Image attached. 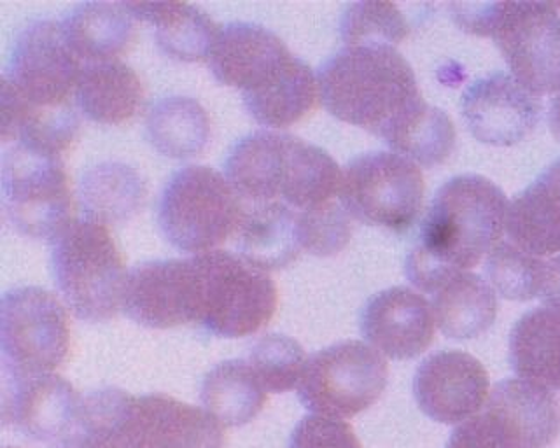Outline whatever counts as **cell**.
<instances>
[{
	"mask_svg": "<svg viewBox=\"0 0 560 448\" xmlns=\"http://www.w3.org/2000/svg\"><path fill=\"white\" fill-rule=\"evenodd\" d=\"M324 109L399 153L431 109L416 72L393 46H346L317 72Z\"/></svg>",
	"mask_w": 560,
	"mask_h": 448,
	"instance_id": "obj_1",
	"label": "cell"
},
{
	"mask_svg": "<svg viewBox=\"0 0 560 448\" xmlns=\"http://www.w3.org/2000/svg\"><path fill=\"white\" fill-rule=\"evenodd\" d=\"M506 194L487 177L464 174L440 186L407 256L408 281L433 295L455 272H468L503 243Z\"/></svg>",
	"mask_w": 560,
	"mask_h": 448,
	"instance_id": "obj_2",
	"label": "cell"
},
{
	"mask_svg": "<svg viewBox=\"0 0 560 448\" xmlns=\"http://www.w3.org/2000/svg\"><path fill=\"white\" fill-rule=\"evenodd\" d=\"M215 80L241 90L245 109L261 127H293L319 101L317 75L276 32L258 23L224 25L209 57Z\"/></svg>",
	"mask_w": 560,
	"mask_h": 448,
	"instance_id": "obj_3",
	"label": "cell"
},
{
	"mask_svg": "<svg viewBox=\"0 0 560 448\" xmlns=\"http://www.w3.org/2000/svg\"><path fill=\"white\" fill-rule=\"evenodd\" d=\"M52 279L67 308L84 322L118 316L128 273L105 224L74 221L51 243Z\"/></svg>",
	"mask_w": 560,
	"mask_h": 448,
	"instance_id": "obj_4",
	"label": "cell"
},
{
	"mask_svg": "<svg viewBox=\"0 0 560 448\" xmlns=\"http://www.w3.org/2000/svg\"><path fill=\"white\" fill-rule=\"evenodd\" d=\"M245 207L223 174L188 165L172 174L158 202V226L177 251H218L235 235Z\"/></svg>",
	"mask_w": 560,
	"mask_h": 448,
	"instance_id": "obj_5",
	"label": "cell"
},
{
	"mask_svg": "<svg viewBox=\"0 0 560 448\" xmlns=\"http://www.w3.org/2000/svg\"><path fill=\"white\" fill-rule=\"evenodd\" d=\"M101 435L121 448H224V427L206 409L172 396L109 387L96 404Z\"/></svg>",
	"mask_w": 560,
	"mask_h": 448,
	"instance_id": "obj_6",
	"label": "cell"
},
{
	"mask_svg": "<svg viewBox=\"0 0 560 448\" xmlns=\"http://www.w3.org/2000/svg\"><path fill=\"white\" fill-rule=\"evenodd\" d=\"M201 273L200 326L219 339H245L261 331L279 305L270 273L242 256L212 251L197 256Z\"/></svg>",
	"mask_w": 560,
	"mask_h": 448,
	"instance_id": "obj_7",
	"label": "cell"
},
{
	"mask_svg": "<svg viewBox=\"0 0 560 448\" xmlns=\"http://www.w3.org/2000/svg\"><path fill=\"white\" fill-rule=\"evenodd\" d=\"M424 193L417 163L393 151H375L347 163L338 197L352 220L405 234L422 211Z\"/></svg>",
	"mask_w": 560,
	"mask_h": 448,
	"instance_id": "obj_8",
	"label": "cell"
},
{
	"mask_svg": "<svg viewBox=\"0 0 560 448\" xmlns=\"http://www.w3.org/2000/svg\"><path fill=\"white\" fill-rule=\"evenodd\" d=\"M2 207L14 232L55 243L74 223V194L60 158L11 145L2 154Z\"/></svg>",
	"mask_w": 560,
	"mask_h": 448,
	"instance_id": "obj_9",
	"label": "cell"
},
{
	"mask_svg": "<svg viewBox=\"0 0 560 448\" xmlns=\"http://www.w3.org/2000/svg\"><path fill=\"white\" fill-rule=\"evenodd\" d=\"M389 366L381 352L359 340L335 343L306 359L298 398L312 415L355 417L381 400Z\"/></svg>",
	"mask_w": 560,
	"mask_h": 448,
	"instance_id": "obj_10",
	"label": "cell"
},
{
	"mask_svg": "<svg viewBox=\"0 0 560 448\" xmlns=\"http://www.w3.org/2000/svg\"><path fill=\"white\" fill-rule=\"evenodd\" d=\"M2 369L16 375L52 374L69 357L66 305L37 286L14 287L0 304Z\"/></svg>",
	"mask_w": 560,
	"mask_h": 448,
	"instance_id": "obj_11",
	"label": "cell"
},
{
	"mask_svg": "<svg viewBox=\"0 0 560 448\" xmlns=\"http://www.w3.org/2000/svg\"><path fill=\"white\" fill-rule=\"evenodd\" d=\"M490 37L508 69L536 97L560 92V13L548 2H499Z\"/></svg>",
	"mask_w": 560,
	"mask_h": 448,
	"instance_id": "obj_12",
	"label": "cell"
},
{
	"mask_svg": "<svg viewBox=\"0 0 560 448\" xmlns=\"http://www.w3.org/2000/svg\"><path fill=\"white\" fill-rule=\"evenodd\" d=\"M81 71L61 22L35 20L18 32L2 78L32 106L60 107L74 97Z\"/></svg>",
	"mask_w": 560,
	"mask_h": 448,
	"instance_id": "obj_13",
	"label": "cell"
},
{
	"mask_svg": "<svg viewBox=\"0 0 560 448\" xmlns=\"http://www.w3.org/2000/svg\"><path fill=\"white\" fill-rule=\"evenodd\" d=\"M121 310L149 330L200 325L201 273L197 256L137 264L128 272Z\"/></svg>",
	"mask_w": 560,
	"mask_h": 448,
	"instance_id": "obj_14",
	"label": "cell"
},
{
	"mask_svg": "<svg viewBox=\"0 0 560 448\" xmlns=\"http://www.w3.org/2000/svg\"><path fill=\"white\" fill-rule=\"evenodd\" d=\"M460 110L464 123L478 142L512 148L538 128L542 104L512 74L494 72L464 90Z\"/></svg>",
	"mask_w": 560,
	"mask_h": 448,
	"instance_id": "obj_15",
	"label": "cell"
},
{
	"mask_svg": "<svg viewBox=\"0 0 560 448\" xmlns=\"http://www.w3.org/2000/svg\"><path fill=\"white\" fill-rule=\"evenodd\" d=\"M83 398L55 374L16 375L2 369V418L26 438L57 444L78 427Z\"/></svg>",
	"mask_w": 560,
	"mask_h": 448,
	"instance_id": "obj_16",
	"label": "cell"
},
{
	"mask_svg": "<svg viewBox=\"0 0 560 448\" xmlns=\"http://www.w3.org/2000/svg\"><path fill=\"white\" fill-rule=\"evenodd\" d=\"M489 394L486 366L468 352H436L420 363L413 377L419 409L440 424H460L475 417Z\"/></svg>",
	"mask_w": 560,
	"mask_h": 448,
	"instance_id": "obj_17",
	"label": "cell"
},
{
	"mask_svg": "<svg viewBox=\"0 0 560 448\" xmlns=\"http://www.w3.org/2000/svg\"><path fill=\"white\" fill-rule=\"evenodd\" d=\"M368 345L389 359H416L434 340L433 307L424 296L396 286L368 299L359 317Z\"/></svg>",
	"mask_w": 560,
	"mask_h": 448,
	"instance_id": "obj_18",
	"label": "cell"
},
{
	"mask_svg": "<svg viewBox=\"0 0 560 448\" xmlns=\"http://www.w3.org/2000/svg\"><path fill=\"white\" fill-rule=\"evenodd\" d=\"M486 415L510 448H548L560 435V401L547 387L524 378L495 384Z\"/></svg>",
	"mask_w": 560,
	"mask_h": 448,
	"instance_id": "obj_19",
	"label": "cell"
},
{
	"mask_svg": "<svg viewBox=\"0 0 560 448\" xmlns=\"http://www.w3.org/2000/svg\"><path fill=\"white\" fill-rule=\"evenodd\" d=\"M0 83L2 144L22 145L32 153L61 160V154L70 150L81 133L74 106H32L4 78Z\"/></svg>",
	"mask_w": 560,
	"mask_h": 448,
	"instance_id": "obj_20",
	"label": "cell"
},
{
	"mask_svg": "<svg viewBox=\"0 0 560 448\" xmlns=\"http://www.w3.org/2000/svg\"><path fill=\"white\" fill-rule=\"evenodd\" d=\"M506 234L529 255H560V158L510 202Z\"/></svg>",
	"mask_w": 560,
	"mask_h": 448,
	"instance_id": "obj_21",
	"label": "cell"
},
{
	"mask_svg": "<svg viewBox=\"0 0 560 448\" xmlns=\"http://www.w3.org/2000/svg\"><path fill=\"white\" fill-rule=\"evenodd\" d=\"M289 133L258 130L242 137L224 162V177L253 203L280 202Z\"/></svg>",
	"mask_w": 560,
	"mask_h": 448,
	"instance_id": "obj_22",
	"label": "cell"
},
{
	"mask_svg": "<svg viewBox=\"0 0 560 448\" xmlns=\"http://www.w3.org/2000/svg\"><path fill=\"white\" fill-rule=\"evenodd\" d=\"M137 22L127 4L84 2L61 25L70 48L84 63L116 62L136 45Z\"/></svg>",
	"mask_w": 560,
	"mask_h": 448,
	"instance_id": "obj_23",
	"label": "cell"
},
{
	"mask_svg": "<svg viewBox=\"0 0 560 448\" xmlns=\"http://www.w3.org/2000/svg\"><path fill=\"white\" fill-rule=\"evenodd\" d=\"M233 238L236 255L265 272L285 269L302 252L298 211L282 202L253 203L244 209Z\"/></svg>",
	"mask_w": 560,
	"mask_h": 448,
	"instance_id": "obj_24",
	"label": "cell"
},
{
	"mask_svg": "<svg viewBox=\"0 0 560 448\" xmlns=\"http://www.w3.org/2000/svg\"><path fill=\"white\" fill-rule=\"evenodd\" d=\"M145 90L131 67L119 62L83 63L74 101L84 118L116 127L136 118L144 104Z\"/></svg>",
	"mask_w": 560,
	"mask_h": 448,
	"instance_id": "obj_25",
	"label": "cell"
},
{
	"mask_svg": "<svg viewBox=\"0 0 560 448\" xmlns=\"http://www.w3.org/2000/svg\"><path fill=\"white\" fill-rule=\"evenodd\" d=\"M127 5L137 20L153 25L158 48L177 62L209 60L223 28L210 19L209 13L186 2Z\"/></svg>",
	"mask_w": 560,
	"mask_h": 448,
	"instance_id": "obj_26",
	"label": "cell"
},
{
	"mask_svg": "<svg viewBox=\"0 0 560 448\" xmlns=\"http://www.w3.org/2000/svg\"><path fill=\"white\" fill-rule=\"evenodd\" d=\"M78 194L86 220L105 226L122 224L144 209L148 182L128 163L102 162L81 176Z\"/></svg>",
	"mask_w": 560,
	"mask_h": 448,
	"instance_id": "obj_27",
	"label": "cell"
},
{
	"mask_svg": "<svg viewBox=\"0 0 560 448\" xmlns=\"http://www.w3.org/2000/svg\"><path fill=\"white\" fill-rule=\"evenodd\" d=\"M431 307L446 339H478L495 322L498 295L477 273L457 272L434 291Z\"/></svg>",
	"mask_w": 560,
	"mask_h": 448,
	"instance_id": "obj_28",
	"label": "cell"
},
{
	"mask_svg": "<svg viewBox=\"0 0 560 448\" xmlns=\"http://www.w3.org/2000/svg\"><path fill=\"white\" fill-rule=\"evenodd\" d=\"M510 365L518 378L560 391V313L533 308L510 334Z\"/></svg>",
	"mask_w": 560,
	"mask_h": 448,
	"instance_id": "obj_29",
	"label": "cell"
},
{
	"mask_svg": "<svg viewBox=\"0 0 560 448\" xmlns=\"http://www.w3.org/2000/svg\"><path fill=\"white\" fill-rule=\"evenodd\" d=\"M200 400L221 426L241 427L258 417L268 392L247 359H228L203 377Z\"/></svg>",
	"mask_w": 560,
	"mask_h": 448,
	"instance_id": "obj_30",
	"label": "cell"
},
{
	"mask_svg": "<svg viewBox=\"0 0 560 448\" xmlns=\"http://www.w3.org/2000/svg\"><path fill=\"white\" fill-rule=\"evenodd\" d=\"M149 144L172 160L195 158L207 150L212 133L209 113L191 97L160 98L145 118Z\"/></svg>",
	"mask_w": 560,
	"mask_h": 448,
	"instance_id": "obj_31",
	"label": "cell"
},
{
	"mask_svg": "<svg viewBox=\"0 0 560 448\" xmlns=\"http://www.w3.org/2000/svg\"><path fill=\"white\" fill-rule=\"evenodd\" d=\"M343 172L328 151L289 135L280 202L302 212L332 202L340 194Z\"/></svg>",
	"mask_w": 560,
	"mask_h": 448,
	"instance_id": "obj_32",
	"label": "cell"
},
{
	"mask_svg": "<svg viewBox=\"0 0 560 448\" xmlns=\"http://www.w3.org/2000/svg\"><path fill=\"white\" fill-rule=\"evenodd\" d=\"M545 261L512 243H499L486 261V273L495 295L510 302L539 298Z\"/></svg>",
	"mask_w": 560,
	"mask_h": 448,
	"instance_id": "obj_33",
	"label": "cell"
},
{
	"mask_svg": "<svg viewBox=\"0 0 560 448\" xmlns=\"http://www.w3.org/2000/svg\"><path fill=\"white\" fill-rule=\"evenodd\" d=\"M346 46H396L410 34L407 20L393 2H354L341 14Z\"/></svg>",
	"mask_w": 560,
	"mask_h": 448,
	"instance_id": "obj_34",
	"label": "cell"
},
{
	"mask_svg": "<svg viewBox=\"0 0 560 448\" xmlns=\"http://www.w3.org/2000/svg\"><path fill=\"white\" fill-rule=\"evenodd\" d=\"M245 359L267 392L282 394L298 387L308 357L305 349L291 337L265 334L253 343Z\"/></svg>",
	"mask_w": 560,
	"mask_h": 448,
	"instance_id": "obj_35",
	"label": "cell"
},
{
	"mask_svg": "<svg viewBox=\"0 0 560 448\" xmlns=\"http://www.w3.org/2000/svg\"><path fill=\"white\" fill-rule=\"evenodd\" d=\"M352 217L335 202L298 212V238L302 251L329 258L340 255L352 238Z\"/></svg>",
	"mask_w": 560,
	"mask_h": 448,
	"instance_id": "obj_36",
	"label": "cell"
},
{
	"mask_svg": "<svg viewBox=\"0 0 560 448\" xmlns=\"http://www.w3.org/2000/svg\"><path fill=\"white\" fill-rule=\"evenodd\" d=\"M289 448H363V445L346 421L306 415L289 436Z\"/></svg>",
	"mask_w": 560,
	"mask_h": 448,
	"instance_id": "obj_37",
	"label": "cell"
},
{
	"mask_svg": "<svg viewBox=\"0 0 560 448\" xmlns=\"http://www.w3.org/2000/svg\"><path fill=\"white\" fill-rule=\"evenodd\" d=\"M445 448H510L499 435L494 424L486 413H478L468 421L460 422L452 431Z\"/></svg>",
	"mask_w": 560,
	"mask_h": 448,
	"instance_id": "obj_38",
	"label": "cell"
},
{
	"mask_svg": "<svg viewBox=\"0 0 560 448\" xmlns=\"http://www.w3.org/2000/svg\"><path fill=\"white\" fill-rule=\"evenodd\" d=\"M539 298L542 299L545 307L560 313V255L551 256L550 260L545 261Z\"/></svg>",
	"mask_w": 560,
	"mask_h": 448,
	"instance_id": "obj_39",
	"label": "cell"
},
{
	"mask_svg": "<svg viewBox=\"0 0 560 448\" xmlns=\"http://www.w3.org/2000/svg\"><path fill=\"white\" fill-rule=\"evenodd\" d=\"M52 448H121L114 439L75 427L70 435L61 438Z\"/></svg>",
	"mask_w": 560,
	"mask_h": 448,
	"instance_id": "obj_40",
	"label": "cell"
},
{
	"mask_svg": "<svg viewBox=\"0 0 560 448\" xmlns=\"http://www.w3.org/2000/svg\"><path fill=\"white\" fill-rule=\"evenodd\" d=\"M548 127H550L553 139L560 144V92L551 97L550 106H548Z\"/></svg>",
	"mask_w": 560,
	"mask_h": 448,
	"instance_id": "obj_41",
	"label": "cell"
},
{
	"mask_svg": "<svg viewBox=\"0 0 560 448\" xmlns=\"http://www.w3.org/2000/svg\"><path fill=\"white\" fill-rule=\"evenodd\" d=\"M5 448H13V447H5Z\"/></svg>",
	"mask_w": 560,
	"mask_h": 448,
	"instance_id": "obj_42",
	"label": "cell"
}]
</instances>
